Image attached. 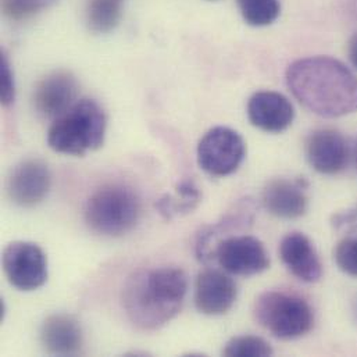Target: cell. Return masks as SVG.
<instances>
[{
    "label": "cell",
    "mask_w": 357,
    "mask_h": 357,
    "mask_svg": "<svg viewBox=\"0 0 357 357\" xmlns=\"http://www.w3.org/2000/svg\"><path fill=\"white\" fill-rule=\"evenodd\" d=\"M334 225L341 228V227H357V206L345 211V213H340L337 215H334L333 220Z\"/></svg>",
    "instance_id": "24"
},
{
    "label": "cell",
    "mask_w": 357,
    "mask_h": 357,
    "mask_svg": "<svg viewBox=\"0 0 357 357\" xmlns=\"http://www.w3.org/2000/svg\"><path fill=\"white\" fill-rule=\"evenodd\" d=\"M123 15V0H89L86 7L88 26L98 33L113 31Z\"/></svg>",
    "instance_id": "18"
},
{
    "label": "cell",
    "mask_w": 357,
    "mask_h": 357,
    "mask_svg": "<svg viewBox=\"0 0 357 357\" xmlns=\"http://www.w3.org/2000/svg\"><path fill=\"white\" fill-rule=\"evenodd\" d=\"M355 159H356V165H357V141H356V145H355Z\"/></svg>",
    "instance_id": "26"
},
{
    "label": "cell",
    "mask_w": 357,
    "mask_h": 357,
    "mask_svg": "<svg viewBox=\"0 0 357 357\" xmlns=\"http://www.w3.org/2000/svg\"><path fill=\"white\" fill-rule=\"evenodd\" d=\"M141 204L135 193L123 185L98 189L85 207L88 227L103 236H121L138 222Z\"/></svg>",
    "instance_id": "5"
},
{
    "label": "cell",
    "mask_w": 357,
    "mask_h": 357,
    "mask_svg": "<svg viewBox=\"0 0 357 357\" xmlns=\"http://www.w3.org/2000/svg\"><path fill=\"white\" fill-rule=\"evenodd\" d=\"M202 193L193 181H182L172 195H165L158 200V211L167 220L190 213L200 203Z\"/></svg>",
    "instance_id": "17"
},
{
    "label": "cell",
    "mask_w": 357,
    "mask_h": 357,
    "mask_svg": "<svg viewBox=\"0 0 357 357\" xmlns=\"http://www.w3.org/2000/svg\"><path fill=\"white\" fill-rule=\"evenodd\" d=\"M222 354L227 357H264L271 356L274 352L270 344L263 338L242 335L228 341Z\"/></svg>",
    "instance_id": "20"
},
{
    "label": "cell",
    "mask_w": 357,
    "mask_h": 357,
    "mask_svg": "<svg viewBox=\"0 0 357 357\" xmlns=\"http://www.w3.org/2000/svg\"><path fill=\"white\" fill-rule=\"evenodd\" d=\"M246 156L243 138L227 127L207 131L197 145V163L213 177H227L235 173Z\"/></svg>",
    "instance_id": "6"
},
{
    "label": "cell",
    "mask_w": 357,
    "mask_h": 357,
    "mask_svg": "<svg viewBox=\"0 0 357 357\" xmlns=\"http://www.w3.org/2000/svg\"><path fill=\"white\" fill-rule=\"evenodd\" d=\"M249 121L259 130L270 134L285 131L295 119V110L288 98L278 92L261 91L248 102Z\"/></svg>",
    "instance_id": "14"
},
{
    "label": "cell",
    "mask_w": 357,
    "mask_h": 357,
    "mask_svg": "<svg viewBox=\"0 0 357 357\" xmlns=\"http://www.w3.org/2000/svg\"><path fill=\"white\" fill-rule=\"evenodd\" d=\"M261 202L275 217L299 218L309 207L307 182L305 179H271L263 189Z\"/></svg>",
    "instance_id": "13"
},
{
    "label": "cell",
    "mask_w": 357,
    "mask_h": 357,
    "mask_svg": "<svg viewBox=\"0 0 357 357\" xmlns=\"http://www.w3.org/2000/svg\"><path fill=\"white\" fill-rule=\"evenodd\" d=\"M236 4L246 24L252 26H267L281 13L278 0H236Z\"/></svg>",
    "instance_id": "19"
},
{
    "label": "cell",
    "mask_w": 357,
    "mask_h": 357,
    "mask_svg": "<svg viewBox=\"0 0 357 357\" xmlns=\"http://www.w3.org/2000/svg\"><path fill=\"white\" fill-rule=\"evenodd\" d=\"M348 53H349V59H351L352 64L355 66V68L357 70V32L351 38V40H349Z\"/></svg>",
    "instance_id": "25"
},
{
    "label": "cell",
    "mask_w": 357,
    "mask_h": 357,
    "mask_svg": "<svg viewBox=\"0 0 357 357\" xmlns=\"http://www.w3.org/2000/svg\"><path fill=\"white\" fill-rule=\"evenodd\" d=\"M306 158L317 173L335 176L345 170L349 162L348 141L335 130L314 131L306 142Z\"/></svg>",
    "instance_id": "9"
},
{
    "label": "cell",
    "mask_w": 357,
    "mask_h": 357,
    "mask_svg": "<svg viewBox=\"0 0 357 357\" xmlns=\"http://www.w3.org/2000/svg\"><path fill=\"white\" fill-rule=\"evenodd\" d=\"M211 259H215L224 271L250 277L270 267V257L264 245L255 236L239 235L218 241Z\"/></svg>",
    "instance_id": "8"
},
{
    "label": "cell",
    "mask_w": 357,
    "mask_h": 357,
    "mask_svg": "<svg viewBox=\"0 0 357 357\" xmlns=\"http://www.w3.org/2000/svg\"><path fill=\"white\" fill-rule=\"evenodd\" d=\"M0 98L3 106H10L15 98L14 77L6 54L0 57Z\"/></svg>",
    "instance_id": "23"
},
{
    "label": "cell",
    "mask_w": 357,
    "mask_h": 357,
    "mask_svg": "<svg viewBox=\"0 0 357 357\" xmlns=\"http://www.w3.org/2000/svg\"><path fill=\"white\" fill-rule=\"evenodd\" d=\"M77 93L75 77L68 71L59 70L46 75L36 85L33 103L42 116L57 119L75 103Z\"/></svg>",
    "instance_id": "12"
},
{
    "label": "cell",
    "mask_w": 357,
    "mask_h": 357,
    "mask_svg": "<svg viewBox=\"0 0 357 357\" xmlns=\"http://www.w3.org/2000/svg\"><path fill=\"white\" fill-rule=\"evenodd\" d=\"M280 256L287 268L303 282H317L323 275L319 253L312 241L302 232H289L282 238Z\"/></svg>",
    "instance_id": "15"
},
{
    "label": "cell",
    "mask_w": 357,
    "mask_h": 357,
    "mask_svg": "<svg viewBox=\"0 0 357 357\" xmlns=\"http://www.w3.org/2000/svg\"><path fill=\"white\" fill-rule=\"evenodd\" d=\"M106 128L107 119L100 105L82 99L54 119L47 132V144L57 153L84 156L103 145Z\"/></svg>",
    "instance_id": "3"
},
{
    "label": "cell",
    "mask_w": 357,
    "mask_h": 357,
    "mask_svg": "<svg viewBox=\"0 0 357 357\" xmlns=\"http://www.w3.org/2000/svg\"><path fill=\"white\" fill-rule=\"evenodd\" d=\"M236 296V284L227 274L217 270H204L197 275L195 305L200 313L222 316L232 309Z\"/></svg>",
    "instance_id": "11"
},
{
    "label": "cell",
    "mask_w": 357,
    "mask_h": 357,
    "mask_svg": "<svg viewBox=\"0 0 357 357\" xmlns=\"http://www.w3.org/2000/svg\"><path fill=\"white\" fill-rule=\"evenodd\" d=\"M334 259L341 271L357 277V236L342 239L334 252Z\"/></svg>",
    "instance_id": "21"
},
{
    "label": "cell",
    "mask_w": 357,
    "mask_h": 357,
    "mask_svg": "<svg viewBox=\"0 0 357 357\" xmlns=\"http://www.w3.org/2000/svg\"><path fill=\"white\" fill-rule=\"evenodd\" d=\"M40 344L49 355L75 356L82 352V328L70 314H52L42 324Z\"/></svg>",
    "instance_id": "16"
},
{
    "label": "cell",
    "mask_w": 357,
    "mask_h": 357,
    "mask_svg": "<svg viewBox=\"0 0 357 357\" xmlns=\"http://www.w3.org/2000/svg\"><path fill=\"white\" fill-rule=\"evenodd\" d=\"M355 314H356V317H357V299H356V306H355Z\"/></svg>",
    "instance_id": "27"
},
{
    "label": "cell",
    "mask_w": 357,
    "mask_h": 357,
    "mask_svg": "<svg viewBox=\"0 0 357 357\" xmlns=\"http://www.w3.org/2000/svg\"><path fill=\"white\" fill-rule=\"evenodd\" d=\"M186 292L188 278L181 268L138 270L124 284L123 306L138 330L156 331L178 314Z\"/></svg>",
    "instance_id": "2"
},
{
    "label": "cell",
    "mask_w": 357,
    "mask_h": 357,
    "mask_svg": "<svg viewBox=\"0 0 357 357\" xmlns=\"http://www.w3.org/2000/svg\"><path fill=\"white\" fill-rule=\"evenodd\" d=\"M257 323L280 340H296L314 326L312 306L302 296L284 291L261 294L253 309Z\"/></svg>",
    "instance_id": "4"
},
{
    "label": "cell",
    "mask_w": 357,
    "mask_h": 357,
    "mask_svg": "<svg viewBox=\"0 0 357 357\" xmlns=\"http://www.w3.org/2000/svg\"><path fill=\"white\" fill-rule=\"evenodd\" d=\"M46 3V0H1V10L7 18L22 21L35 15Z\"/></svg>",
    "instance_id": "22"
},
{
    "label": "cell",
    "mask_w": 357,
    "mask_h": 357,
    "mask_svg": "<svg viewBox=\"0 0 357 357\" xmlns=\"http://www.w3.org/2000/svg\"><path fill=\"white\" fill-rule=\"evenodd\" d=\"M46 1H49V0H46Z\"/></svg>",
    "instance_id": "28"
},
{
    "label": "cell",
    "mask_w": 357,
    "mask_h": 357,
    "mask_svg": "<svg viewBox=\"0 0 357 357\" xmlns=\"http://www.w3.org/2000/svg\"><path fill=\"white\" fill-rule=\"evenodd\" d=\"M50 172L40 160H25L14 167L7 179V195L21 207L39 204L50 189Z\"/></svg>",
    "instance_id": "10"
},
{
    "label": "cell",
    "mask_w": 357,
    "mask_h": 357,
    "mask_svg": "<svg viewBox=\"0 0 357 357\" xmlns=\"http://www.w3.org/2000/svg\"><path fill=\"white\" fill-rule=\"evenodd\" d=\"M1 263L8 282L18 291H35L47 280L46 255L33 242L8 243L3 250Z\"/></svg>",
    "instance_id": "7"
},
{
    "label": "cell",
    "mask_w": 357,
    "mask_h": 357,
    "mask_svg": "<svg viewBox=\"0 0 357 357\" xmlns=\"http://www.w3.org/2000/svg\"><path fill=\"white\" fill-rule=\"evenodd\" d=\"M287 85L317 116L335 119L357 112V77L337 59L316 56L296 60L288 67Z\"/></svg>",
    "instance_id": "1"
}]
</instances>
